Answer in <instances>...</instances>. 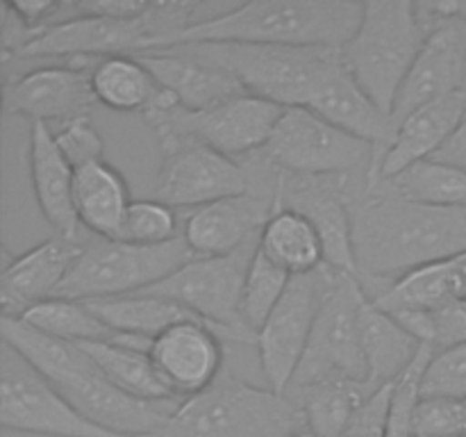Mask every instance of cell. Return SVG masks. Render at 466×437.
<instances>
[{
  "label": "cell",
  "instance_id": "1",
  "mask_svg": "<svg viewBox=\"0 0 466 437\" xmlns=\"http://www.w3.org/2000/svg\"><path fill=\"white\" fill-rule=\"evenodd\" d=\"M350 214L355 262L369 300L408 271L466 255V205L412 203L380 185L360 196Z\"/></svg>",
  "mask_w": 466,
  "mask_h": 437
},
{
  "label": "cell",
  "instance_id": "2",
  "mask_svg": "<svg viewBox=\"0 0 466 437\" xmlns=\"http://www.w3.org/2000/svg\"><path fill=\"white\" fill-rule=\"evenodd\" d=\"M364 3L349 0H255L200 18L162 50L198 44H262L344 48L362 21Z\"/></svg>",
  "mask_w": 466,
  "mask_h": 437
},
{
  "label": "cell",
  "instance_id": "3",
  "mask_svg": "<svg viewBox=\"0 0 466 437\" xmlns=\"http://www.w3.org/2000/svg\"><path fill=\"white\" fill-rule=\"evenodd\" d=\"M305 428L299 401L255 387L226 367L214 385L182 401L155 437H291Z\"/></svg>",
  "mask_w": 466,
  "mask_h": 437
},
{
  "label": "cell",
  "instance_id": "4",
  "mask_svg": "<svg viewBox=\"0 0 466 437\" xmlns=\"http://www.w3.org/2000/svg\"><path fill=\"white\" fill-rule=\"evenodd\" d=\"M230 71L248 94L280 107H309L319 91L344 68L341 48L262 44L180 46Z\"/></svg>",
  "mask_w": 466,
  "mask_h": 437
},
{
  "label": "cell",
  "instance_id": "5",
  "mask_svg": "<svg viewBox=\"0 0 466 437\" xmlns=\"http://www.w3.org/2000/svg\"><path fill=\"white\" fill-rule=\"evenodd\" d=\"M428 36L412 0L364 3L353 39L341 48L346 71L385 112H394L396 96Z\"/></svg>",
  "mask_w": 466,
  "mask_h": 437
},
{
  "label": "cell",
  "instance_id": "6",
  "mask_svg": "<svg viewBox=\"0 0 466 437\" xmlns=\"http://www.w3.org/2000/svg\"><path fill=\"white\" fill-rule=\"evenodd\" d=\"M194 258L182 235L159 246L96 239L82 249L55 299L94 300L137 294L167 280Z\"/></svg>",
  "mask_w": 466,
  "mask_h": 437
},
{
  "label": "cell",
  "instance_id": "7",
  "mask_svg": "<svg viewBox=\"0 0 466 437\" xmlns=\"http://www.w3.org/2000/svg\"><path fill=\"white\" fill-rule=\"evenodd\" d=\"M364 303L367 294L360 278L326 264V291L321 308L289 391L337 378L367 385V362L362 353Z\"/></svg>",
  "mask_w": 466,
  "mask_h": 437
},
{
  "label": "cell",
  "instance_id": "8",
  "mask_svg": "<svg viewBox=\"0 0 466 437\" xmlns=\"http://www.w3.org/2000/svg\"><path fill=\"white\" fill-rule=\"evenodd\" d=\"M259 158L305 178H353L369 185L373 148L309 107H287Z\"/></svg>",
  "mask_w": 466,
  "mask_h": 437
},
{
  "label": "cell",
  "instance_id": "9",
  "mask_svg": "<svg viewBox=\"0 0 466 437\" xmlns=\"http://www.w3.org/2000/svg\"><path fill=\"white\" fill-rule=\"evenodd\" d=\"M258 241L259 237L230 255L189 259L167 280L144 291L167 296V299L180 303L191 314L209 323L223 340L255 346L258 335L246 328L239 305L246 273H248L253 255L258 250Z\"/></svg>",
  "mask_w": 466,
  "mask_h": 437
},
{
  "label": "cell",
  "instance_id": "10",
  "mask_svg": "<svg viewBox=\"0 0 466 437\" xmlns=\"http://www.w3.org/2000/svg\"><path fill=\"white\" fill-rule=\"evenodd\" d=\"M282 112L285 107L253 94L189 112L168 91L159 89L144 118L146 123H167L180 135L194 137L235 162H246L267 148Z\"/></svg>",
  "mask_w": 466,
  "mask_h": 437
},
{
  "label": "cell",
  "instance_id": "11",
  "mask_svg": "<svg viewBox=\"0 0 466 437\" xmlns=\"http://www.w3.org/2000/svg\"><path fill=\"white\" fill-rule=\"evenodd\" d=\"M148 126L162 153L153 198L171 208L196 209L253 189L248 171L241 162L226 158L194 137L180 135L167 123Z\"/></svg>",
  "mask_w": 466,
  "mask_h": 437
},
{
  "label": "cell",
  "instance_id": "12",
  "mask_svg": "<svg viewBox=\"0 0 466 437\" xmlns=\"http://www.w3.org/2000/svg\"><path fill=\"white\" fill-rule=\"evenodd\" d=\"M0 423L44 437H123L89 422L7 344L0 351Z\"/></svg>",
  "mask_w": 466,
  "mask_h": 437
},
{
  "label": "cell",
  "instance_id": "13",
  "mask_svg": "<svg viewBox=\"0 0 466 437\" xmlns=\"http://www.w3.org/2000/svg\"><path fill=\"white\" fill-rule=\"evenodd\" d=\"M326 291V264L291 278L285 296L258 330V353L264 378L278 394H287L312 337Z\"/></svg>",
  "mask_w": 466,
  "mask_h": 437
},
{
  "label": "cell",
  "instance_id": "14",
  "mask_svg": "<svg viewBox=\"0 0 466 437\" xmlns=\"http://www.w3.org/2000/svg\"><path fill=\"white\" fill-rule=\"evenodd\" d=\"M360 182L353 178H305L289 176L273 168V200L280 208H289L308 217L321 237L328 267L353 273L360 278L353 249V214L350 205L362 194H353L350 187Z\"/></svg>",
  "mask_w": 466,
  "mask_h": 437
},
{
  "label": "cell",
  "instance_id": "15",
  "mask_svg": "<svg viewBox=\"0 0 466 437\" xmlns=\"http://www.w3.org/2000/svg\"><path fill=\"white\" fill-rule=\"evenodd\" d=\"M89 358V355H86ZM89 422L123 437H155L171 422L182 401H146L109 382L91 358L66 381L53 385Z\"/></svg>",
  "mask_w": 466,
  "mask_h": 437
},
{
  "label": "cell",
  "instance_id": "16",
  "mask_svg": "<svg viewBox=\"0 0 466 437\" xmlns=\"http://www.w3.org/2000/svg\"><path fill=\"white\" fill-rule=\"evenodd\" d=\"M153 39L155 30L150 23V7L144 16L132 18V21L66 14L62 21L44 27L18 59L66 57L68 62L73 59L98 62L112 55L144 53Z\"/></svg>",
  "mask_w": 466,
  "mask_h": 437
},
{
  "label": "cell",
  "instance_id": "17",
  "mask_svg": "<svg viewBox=\"0 0 466 437\" xmlns=\"http://www.w3.org/2000/svg\"><path fill=\"white\" fill-rule=\"evenodd\" d=\"M423 23L428 36L396 96V123L432 100L466 89V16Z\"/></svg>",
  "mask_w": 466,
  "mask_h": 437
},
{
  "label": "cell",
  "instance_id": "18",
  "mask_svg": "<svg viewBox=\"0 0 466 437\" xmlns=\"http://www.w3.org/2000/svg\"><path fill=\"white\" fill-rule=\"evenodd\" d=\"M148 355L164 387L177 401L205 391L226 371L223 337L200 319L167 328L155 337Z\"/></svg>",
  "mask_w": 466,
  "mask_h": 437
},
{
  "label": "cell",
  "instance_id": "19",
  "mask_svg": "<svg viewBox=\"0 0 466 437\" xmlns=\"http://www.w3.org/2000/svg\"><path fill=\"white\" fill-rule=\"evenodd\" d=\"M98 103L91 86V68L46 66L5 80V112L30 123H66L89 117Z\"/></svg>",
  "mask_w": 466,
  "mask_h": 437
},
{
  "label": "cell",
  "instance_id": "20",
  "mask_svg": "<svg viewBox=\"0 0 466 437\" xmlns=\"http://www.w3.org/2000/svg\"><path fill=\"white\" fill-rule=\"evenodd\" d=\"M273 212V194L250 189L248 194L214 200L191 209L182 237L196 258L230 255L258 239Z\"/></svg>",
  "mask_w": 466,
  "mask_h": 437
},
{
  "label": "cell",
  "instance_id": "21",
  "mask_svg": "<svg viewBox=\"0 0 466 437\" xmlns=\"http://www.w3.org/2000/svg\"><path fill=\"white\" fill-rule=\"evenodd\" d=\"M85 244L66 237H50L41 244L32 246L25 253L9 258L3 255V273H0V303L3 317L21 319L36 303L55 299L57 290L73 264L82 255Z\"/></svg>",
  "mask_w": 466,
  "mask_h": 437
},
{
  "label": "cell",
  "instance_id": "22",
  "mask_svg": "<svg viewBox=\"0 0 466 437\" xmlns=\"http://www.w3.org/2000/svg\"><path fill=\"white\" fill-rule=\"evenodd\" d=\"M137 57L144 62L155 82L189 112L214 107L237 96L248 94L230 71L198 57L189 48L150 50V53H139Z\"/></svg>",
  "mask_w": 466,
  "mask_h": 437
},
{
  "label": "cell",
  "instance_id": "23",
  "mask_svg": "<svg viewBox=\"0 0 466 437\" xmlns=\"http://www.w3.org/2000/svg\"><path fill=\"white\" fill-rule=\"evenodd\" d=\"M464 112L466 91H455V94L414 109L403 121H399L394 144L378 164L376 173L367 187V194L376 189L380 182L399 176L412 164L435 158L444 148L446 141L451 139L455 127L460 126Z\"/></svg>",
  "mask_w": 466,
  "mask_h": 437
},
{
  "label": "cell",
  "instance_id": "24",
  "mask_svg": "<svg viewBox=\"0 0 466 437\" xmlns=\"http://www.w3.org/2000/svg\"><path fill=\"white\" fill-rule=\"evenodd\" d=\"M309 109L321 114L332 126L341 127L344 132L371 146L373 155H376L371 173H369V182H371L378 164L396 139V132H399L396 118L390 112H385L371 96L364 94L362 86L350 77L346 66L326 82V86L319 91Z\"/></svg>",
  "mask_w": 466,
  "mask_h": 437
},
{
  "label": "cell",
  "instance_id": "25",
  "mask_svg": "<svg viewBox=\"0 0 466 437\" xmlns=\"http://www.w3.org/2000/svg\"><path fill=\"white\" fill-rule=\"evenodd\" d=\"M30 178L36 205L59 237L77 241L80 218L76 212V168L68 164L55 141L53 127L46 123L30 126Z\"/></svg>",
  "mask_w": 466,
  "mask_h": 437
},
{
  "label": "cell",
  "instance_id": "26",
  "mask_svg": "<svg viewBox=\"0 0 466 437\" xmlns=\"http://www.w3.org/2000/svg\"><path fill=\"white\" fill-rule=\"evenodd\" d=\"M73 198L80 226L98 239H121L132 196L127 180L114 164L100 159L76 168Z\"/></svg>",
  "mask_w": 466,
  "mask_h": 437
},
{
  "label": "cell",
  "instance_id": "27",
  "mask_svg": "<svg viewBox=\"0 0 466 437\" xmlns=\"http://www.w3.org/2000/svg\"><path fill=\"white\" fill-rule=\"evenodd\" d=\"M423 344L405 330L394 314L367 299L362 308V353L367 362V387L376 394L394 385L421 353Z\"/></svg>",
  "mask_w": 466,
  "mask_h": 437
},
{
  "label": "cell",
  "instance_id": "28",
  "mask_svg": "<svg viewBox=\"0 0 466 437\" xmlns=\"http://www.w3.org/2000/svg\"><path fill=\"white\" fill-rule=\"evenodd\" d=\"M462 299H466V255L408 271L371 303L391 314L432 312Z\"/></svg>",
  "mask_w": 466,
  "mask_h": 437
},
{
  "label": "cell",
  "instance_id": "29",
  "mask_svg": "<svg viewBox=\"0 0 466 437\" xmlns=\"http://www.w3.org/2000/svg\"><path fill=\"white\" fill-rule=\"evenodd\" d=\"M258 249L289 276H305L326 264L321 237L300 212L276 205V212L259 232Z\"/></svg>",
  "mask_w": 466,
  "mask_h": 437
},
{
  "label": "cell",
  "instance_id": "30",
  "mask_svg": "<svg viewBox=\"0 0 466 437\" xmlns=\"http://www.w3.org/2000/svg\"><path fill=\"white\" fill-rule=\"evenodd\" d=\"M85 303L118 335H132L150 341L176 323L198 319L176 300L167 299V296L148 294V291L114 296V299H94L85 300Z\"/></svg>",
  "mask_w": 466,
  "mask_h": 437
},
{
  "label": "cell",
  "instance_id": "31",
  "mask_svg": "<svg viewBox=\"0 0 466 437\" xmlns=\"http://www.w3.org/2000/svg\"><path fill=\"white\" fill-rule=\"evenodd\" d=\"M299 401L305 414V426L319 437H339L355 414L373 396L364 382L358 381H321L314 385L287 391Z\"/></svg>",
  "mask_w": 466,
  "mask_h": 437
},
{
  "label": "cell",
  "instance_id": "32",
  "mask_svg": "<svg viewBox=\"0 0 466 437\" xmlns=\"http://www.w3.org/2000/svg\"><path fill=\"white\" fill-rule=\"evenodd\" d=\"M96 100L114 112H141L153 105L162 86L137 55H112L91 66Z\"/></svg>",
  "mask_w": 466,
  "mask_h": 437
},
{
  "label": "cell",
  "instance_id": "33",
  "mask_svg": "<svg viewBox=\"0 0 466 437\" xmlns=\"http://www.w3.org/2000/svg\"><path fill=\"white\" fill-rule=\"evenodd\" d=\"M77 346L89 355L91 362L109 382L121 387L127 394L146 401L173 399L171 391L164 387L162 378L155 371L148 351L135 349L123 341H89V344Z\"/></svg>",
  "mask_w": 466,
  "mask_h": 437
},
{
  "label": "cell",
  "instance_id": "34",
  "mask_svg": "<svg viewBox=\"0 0 466 437\" xmlns=\"http://www.w3.org/2000/svg\"><path fill=\"white\" fill-rule=\"evenodd\" d=\"M21 321L30 323L36 330L71 344H89V341H118L114 328H109L85 300L48 299L27 310Z\"/></svg>",
  "mask_w": 466,
  "mask_h": 437
},
{
  "label": "cell",
  "instance_id": "35",
  "mask_svg": "<svg viewBox=\"0 0 466 437\" xmlns=\"http://www.w3.org/2000/svg\"><path fill=\"white\" fill-rule=\"evenodd\" d=\"M380 185L412 203L441 205V208L466 205V171L440 159H423L412 164Z\"/></svg>",
  "mask_w": 466,
  "mask_h": 437
},
{
  "label": "cell",
  "instance_id": "36",
  "mask_svg": "<svg viewBox=\"0 0 466 437\" xmlns=\"http://www.w3.org/2000/svg\"><path fill=\"white\" fill-rule=\"evenodd\" d=\"M291 278L287 271H282L278 264H273L262 250H255L253 262H250L248 273L244 280V291H241L239 312L244 319L246 328L258 335L262 323L267 321L268 314L273 312L280 299L285 296Z\"/></svg>",
  "mask_w": 466,
  "mask_h": 437
},
{
  "label": "cell",
  "instance_id": "37",
  "mask_svg": "<svg viewBox=\"0 0 466 437\" xmlns=\"http://www.w3.org/2000/svg\"><path fill=\"white\" fill-rule=\"evenodd\" d=\"M394 317L421 344L435 351L466 344V299L453 300L432 312H394Z\"/></svg>",
  "mask_w": 466,
  "mask_h": 437
},
{
  "label": "cell",
  "instance_id": "38",
  "mask_svg": "<svg viewBox=\"0 0 466 437\" xmlns=\"http://www.w3.org/2000/svg\"><path fill=\"white\" fill-rule=\"evenodd\" d=\"M177 217L171 205L157 198L132 200L127 209L126 223H123L121 241L141 246H159L167 241L177 239Z\"/></svg>",
  "mask_w": 466,
  "mask_h": 437
},
{
  "label": "cell",
  "instance_id": "39",
  "mask_svg": "<svg viewBox=\"0 0 466 437\" xmlns=\"http://www.w3.org/2000/svg\"><path fill=\"white\" fill-rule=\"evenodd\" d=\"M421 399L466 401V344L432 353L421 378Z\"/></svg>",
  "mask_w": 466,
  "mask_h": 437
},
{
  "label": "cell",
  "instance_id": "40",
  "mask_svg": "<svg viewBox=\"0 0 466 437\" xmlns=\"http://www.w3.org/2000/svg\"><path fill=\"white\" fill-rule=\"evenodd\" d=\"M414 437H466V401L421 399Z\"/></svg>",
  "mask_w": 466,
  "mask_h": 437
},
{
  "label": "cell",
  "instance_id": "41",
  "mask_svg": "<svg viewBox=\"0 0 466 437\" xmlns=\"http://www.w3.org/2000/svg\"><path fill=\"white\" fill-rule=\"evenodd\" d=\"M53 135L59 150H62V155L68 159L73 168L86 167V164L103 159L105 141L89 117L59 123L57 130H53Z\"/></svg>",
  "mask_w": 466,
  "mask_h": 437
},
{
  "label": "cell",
  "instance_id": "42",
  "mask_svg": "<svg viewBox=\"0 0 466 437\" xmlns=\"http://www.w3.org/2000/svg\"><path fill=\"white\" fill-rule=\"evenodd\" d=\"M41 30L27 25L25 18L14 9L12 3L0 5V44H3V64L21 57L23 50L39 36Z\"/></svg>",
  "mask_w": 466,
  "mask_h": 437
},
{
  "label": "cell",
  "instance_id": "43",
  "mask_svg": "<svg viewBox=\"0 0 466 437\" xmlns=\"http://www.w3.org/2000/svg\"><path fill=\"white\" fill-rule=\"evenodd\" d=\"M391 385L378 390L367 403L360 408L353 422L346 426L339 437H385L387 432V410H390Z\"/></svg>",
  "mask_w": 466,
  "mask_h": 437
},
{
  "label": "cell",
  "instance_id": "44",
  "mask_svg": "<svg viewBox=\"0 0 466 437\" xmlns=\"http://www.w3.org/2000/svg\"><path fill=\"white\" fill-rule=\"evenodd\" d=\"M432 159L453 164V167L464 168L466 171V112L462 121H460V126L455 127V132L451 135V139L444 144V148H441Z\"/></svg>",
  "mask_w": 466,
  "mask_h": 437
},
{
  "label": "cell",
  "instance_id": "45",
  "mask_svg": "<svg viewBox=\"0 0 466 437\" xmlns=\"http://www.w3.org/2000/svg\"><path fill=\"white\" fill-rule=\"evenodd\" d=\"M464 91H466V89H464Z\"/></svg>",
  "mask_w": 466,
  "mask_h": 437
}]
</instances>
